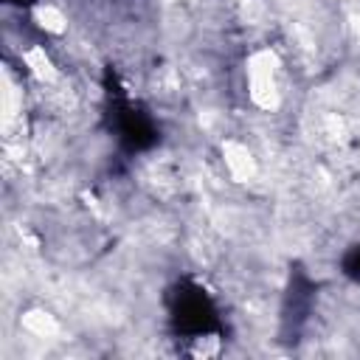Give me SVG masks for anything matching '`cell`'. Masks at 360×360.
Masks as SVG:
<instances>
[{"label":"cell","instance_id":"1","mask_svg":"<svg viewBox=\"0 0 360 360\" xmlns=\"http://www.w3.org/2000/svg\"><path fill=\"white\" fill-rule=\"evenodd\" d=\"M222 160H225V172L236 183H245L256 174V158L242 141H225L222 143Z\"/></svg>","mask_w":360,"mask_h":360},{"label":"cell","instance_id":"2","mask_svg":"<svg viewBox=\"0 0 360 360\" xmlns=\"http://www.w3.org/2000/svg\"><path fill=\"white\" fill-rule=\"evenodd\" d=\"M31 14H34V22H37L45 34L59 37V34L68 31V14H65V8L56 6V3H37Z\"/></svg>","mask_w":360,"mask_h":360},{"label":"cell","instance_id":"3","mask_svg":"<svg viewBox=\"0 0 360 360\" xmlns=\"http://www.w3.org/2000/svg\"><path fill=\"white\" fill-rule=\"evenodd\" d=\"M22 329L28 335H34V338H51V335L59 332V323H56V318L51 312L37 309V312H25L22 315Z\"/></svg>","mask_w":360,"mask_h":360}]
</instances>
